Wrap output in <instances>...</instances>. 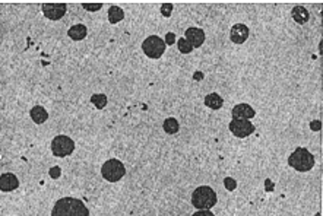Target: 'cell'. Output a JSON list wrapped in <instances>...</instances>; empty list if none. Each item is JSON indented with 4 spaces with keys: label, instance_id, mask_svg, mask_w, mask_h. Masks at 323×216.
Returning <instances> with one entry per match:
<instances>
[{
    "label": "cell",
    "instance_id": "obj_1",
    "mask_svg": "<svg viewBox=\"0 0 323 216\" xmlns=\"http://www.w3.org/2000/svg\"><path fill=\"white\" fill-rule=\"evenodd\" d=\"M51 216H90V211L79 199L62 197L54 203Z\"/></svg>",
    "mask_w": 323,
    "mask_h": 216
},
{
    "label": "cell",
    "instance_id": "obj_2",
    "mask_svg": "<svg viewBox=\"0 0 323 216\" xmlns=\"http://www.w3.org/2000/svg\"><path fill=\"white\" fill-rule=\"evenodd\" d=\"M192 205L197 211H209L217 205V194L211 187L200 185L192 194Z\"/></svg>",
    "mask_w": 323,
    "mask_h": 216
},
{
    "label": "cell",
    "instance_id": "obj_3",
    "mask_svg": "<svg viewBox=\"0 0 323 216\" xmlns=\"http://www.w3.org/2000/svg\"><path fill=\"white\" fill-rule=\"evenodd\" d=\"M288 164L294 170L306 173L315 167V155L310 154L306 148H297L288 158Z\"/></svg>",
    "mask_w": 323,
    "mask_h": 216
},
{
    "label": "cell",
    "instance_id": "obj_4",
    "mask_svg": "<svg viewBox=\"0 0 323 216\" xmlns=\"http://www.w3.org/2000/svg\"><path fill=\"white\" fill-rule=\"evenodd\" d=\"M101 174L107 181L116 183V181H120L125 177L126 168L119 159H108V161L104 162V165L101 168Z\"/></svg>",
    "mask_w": 323,
    "mask_h": 216
},
{
    "label": "cell",
    "instance_id": "obj_5",
    "mask_svg": "<svg viewBox=\"0 0 323 216\" xmlns=\"http://www.w3.org/2000/svg\"><path fill=\"white\" fill-rule=\"evenodd\" d=\"M143 53L151 59H160L165 51V41L158 35H151L142 43Z\"/></svg>",
    "mask_w": 323,
    "mask_h": 216
},
{
    "label": "cell",
    "instance_id": "obj_6",
    "mask_svg": "<svg viewBox=\"0 0 323 216\" xmlns=\"http://www.w3.org/2000/svg\"><path fill=\"white\" fill-rule=\"evenodd\" d=\"M51 151L54 156H67L75 151V142L65 134H59L51 142Z\"/></svg>",
    "mask_w": 323,
    "mask_h": 216
},
{
    "label": "cell",
    "instance_id": "obj_7",
    "mask_svg": "<svg viewBox=\"0 0 323 216\" xmlns=\"http://www.w3.org/2000/svg\"><path fill=\"white\" fill-rule=\"evenodd\" d=\"M230 130L232 131V134H235L237 137H247L255 131V126L250 123L249 120H237L232 119L230 123Z\"/></svg>",
    "mask_w": 323,
    "mask_h": 216
},
{
    "label": "cell",
    "instance_id": "obj_8",
    "mask_svg": "<svg viewBox=\"0 0 323 216\" xmlns=\"http://www.w3.org/2000/svg\"><path fill=\"white\" fill-rule=\"evenodd\" d=\"M66 10H67L66 3H44L43 4V12H44L46 18H48L51 21H59L60 18H63Z\"/></svg>",
    "mask_w": 323,
    "mask_h": 216
},
{
    "label": "cell",
    "instance_id": "obj_9",
    "mask_svg": "<svg viewBox=\"0 0 323 216\" xmlns=\"http://www.w3.org/2000/svg\"><path fill=\"white\" fill-rule=\"evenodd\" d=\"M232 119L237 120H250L256 116V111L249 104H238L232 108Z\"/></svg>",
    "mask_w": 323,
    "mask_h": 216
},
{
    "label": "cell",
    "instance_id": "obj_10",
    "mask_svg": "<svg viewBox=\"0 0 323 216\" xmlns=\"http://www.w3.org/2000/svg\"><path fill=\"white\" fill-rule=\"evenodd\" d=\"M231 41L235 44H243L247 38H249V28L244 24H235L231 28Z\"/></svg>",
    "mask_w": 323,
    "mask_h": 216
},
{
    "label": "cell",
    "instance_id": "obj_11",
    "mask_svg": "<svg viewBox=\"0 0 323 216\" xmlns=\"http://www.w3.org/2000/svg\"><path fill=\"white\" fill-rule=\"evenodd\" d=\"M19 187V180L12 173H4L0 175V190L1 191H12Z\"/></svg>",
    "mask_w": 323,
    "mask_h": 216
},
{
    "label": "cell",
    "instance_id": "obj_12",
    "mask_svg": "<svg viewBox=\"0 0 323 216\" xmlns=\"http://www.w3.org/2000/svg\"><path fill=\"white\" fill-rule=\"evenodd\" d=\"M185 38L193 45V48H197L205 41V32H203V30H200V28H189V30H186Z\"/></svg>",
    "mask_w": 323,
    "mask_h": 216
},
{
    "label": "cell",
    "instance_id": "obj_13",
    "mask_svg": "<svg viewBox=\"0 0 323 216\" xmlns=\"http://www.w3.org/2000/svg\"><path fill=\"white\" fill-rule=\"evenodd\" d=\"M291 15H292V18H294V21L297 24H306L309 21V18H310L307 9L303 7V6H294L292 10H291Z\"/></svg>",
    "mask_w": 323,
    "mask_h": 216
},
{
    "label": "cell",
    "instance_id": "obj_14",
    "mask_svg": "<svg viewBox=\"0 0 323 216\" xmlns=\"http://www.w3.org/2000/svg\"><path fill=\"white\" fill-rule=\"evenodd\" d=\"M31 119L34 120V123L37 124H43L47 119H48V113L46 111V108L44 107H41V105H37V107H34L33 110H31Z\"/></svg>",
    "mask_w": 323,
    "mask_h": 216
},
{
    "label": "cell",
    "instance_id": "obj_15",
    "mask_svg": "<svg viewBox=\"0 0 323 216\" xmlns=\"http://www.w3.org/2000/svg\"><path fill=\"white\" fill-rule=\"evenodd\" d=\"M223 104H224V99H223L218 93L212 92L209 93V95H206V98H205V105L209 107V108H212V110L221 108Z\"/></svg>",
    "mask_w": 323,
    "mask_h": 216
},
{
    "label": "cell",
    "instance_id": "obj_16",
    "mask_svg": "<svg viewBox=\"0 0 323 216\" xmlns=\"http://www.w3.org/2000/svg\"><path fill=\"white\" fill-rule=\"evenodd\" d=\"M67 35H69L72 40H75V41H81V40H84V38L87 37V27H85V25H81V24L73 25V27L67 31Z\"/></svg>",
    "mask_w": 323,
    "mask_h": 216
},
{
    "label": "cell",
    "instance_id": "obj_17",
    "mask_svg": "<svg viewBox=\"0 0 323 216\" xmlns=\"http://www.w3.org/2000/svg\"><path fill=\"white\" fill-rule=\"evenodd\" d=\"M123 18H125V12H123L122 7H119V6H111V7L108 9V21H110L111 24H117V22H120Z\"/></svg>",
    "mask_w": 323,
    "mask_h": 216
},
{
    "label": "cell",
    "instance_id": "obj_18",
    "mask_svg": "<svg viewBox=\"0 0 323 216\" xmlns=\"http://www.w3.org/2000/svg\"><path fill=\"white\" fill-rule=\"evenodd\" d=\"M162 129H164L165 133H168V134H174V133L179 131L180 126H179V122H177L176 119H167V120L164 122V124H162Z\"/></svg>",
    "mask_w": 323,
    "mask_h": 216
},
{
    "label": "cell",
    "instance_id": "obj_19",
    "mask_svg": "<svg viewBox=\"0 0 323 216\" xmlns=\"http://www.w3.org/2000/svg\"><path fill=\"white\" fill-rule=\"evenodd\" d=\"M91 102L97 107L98 110H102L107 104V96L104 93H94L91 96Z\"/></svg>",
    "mask_w": 323,
    "mask_h": 216
},
{
    "label": "cell",
    "instance_id": "obj_20",
    "mask_svg": "<svg viewBox=\"0 0 323 216\" xmlns=\"http://www.w3.org/2000/svg\"><path fill=\"white\" fill-rule=\"evenodd\" d=\"M177 44H179V50L182 51V53H185V54H189V53H192V50H193V45L183 37V38H180L179 41H177Z\"/></svg>",
    "mask_w": 323,
    "mask_h": 216
},
{
    "label": "cell",
    "instance_id": "obj_21",
    "mask_svg": "<svg viewBox=\"0 0 323 216\" xmlns=\"http://www.w3.org/2000/svg\"><path fill=\"white\" fill-rule=\"evenodd\" d=\"M82 6H84L85 10H92V12H95V10H99V9H101L102 3H82Z\"/></svg>",
    "mask_w": 323,
    "mask_h": 216
},
{
    "label": "cell",
    "instance_id": "obj_22",
    "mask_svg": "<svg viewBox=\"0 0 323 216\" xmlns=\"http://www.w3.org/2000/svg\"><path fill=\"white\" fill-rule=\"evenodd\" d=\"M171 12H173V4L171 3H164L161 6V13L165 16V18H168L170 15H171Z\"/></svg>",
    "mask_w": 323,
    "mask_h": 216
},
{
    "label": "cell",
    "instance_id": "obj_23",
    "mask_svg": "<svg viewBox=\"0 0 323 216\" xmlns=\"http://www.w3.org/2000/svg\"><path fill=\"white\" fill-rule=\"evenodd\" d=\"M192 216H215L211 211H197L196 214H193Z\"/></svg>",
    "mask_w": 323,
    "mask_h": 216
},
{
    "label": "cell",
    "instance_id": "obj_24",
    "mask_svg": "<svg viewBox=\"0 0 323 216\" xmlns=\"http://www.w3.org/2000/svg\"><path fill=\"white\" fill-rule=\"evenodd\" d=\"M165 40H167V44H173V43H174V35H173L171 32H168V34L165 35Z\"/></svg>",
    "mask_w": 323,
    "mask_h": 216
},
{
    "label": "cell",
    "instance_id": "obj_25",
    "mask_svg": "<svg viewBox=\"0 0 323 216\" xmlns=\"http://www.w3.org/2000/svg\"><path fill=\"white\" fill-rule=\"evenodd\" d=\"M194 78H196V79H200V78H202V73H196Z\"/></svg>",
    "mask_w": 323,
    "mask_h": 216
}]
</instances>
